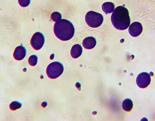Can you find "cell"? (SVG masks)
Listing matches in <instances>:
<instances>
[{
  "instance_id": "1",
  "label": "cell",
  "mask_w": 155,
  "mask_h": 121,
  "mask_svg": "<svg viewBox=\"0 0 155 121\" xmlns=\"http://www.w3.org/2000/svg\"><path fill=\"white\" fill-rule=\"evenodd\" d=\"M111 22L117 30H124L128 28L130 23L128 9L122 6L116 7L111 16Z\"/></svg>"
},
{
  "instance_id": "2",
  "label": "cell",
  "mask_w": 155,
  "mask_h": 121,
  "mask_svg": "<svg viewBox=\"0 0 155 121\" xmlns=\"http://www.w3.org/2000/svg\"><path fill=\"white\" fill-rule=\"evenodd\" d=\"M55 35L62 41H68L74 34V28L71 22L66 19H61L54 26Z\"/></svg>"
},
{
  "instance_id": "3",
  "label": "cell",
  "mask_w": 155,
  "mask_h": 121,
  "mask_svg": "<svg viewBox=\"0 0 155 121\" xmlns=\"http://www.w3.org/2000/svg\"><path fill=\"white\" fill-rule=\"evenodd\" d=\"M85 22L90 27L94 28H98L101 26L104 22V17L99 13L90 11L86 14Z\"/></svg>"
},
{
  "instance_id": "4",
  "label": "cell",
  "mask_w": 155,
  "mask_h": 121,
  "mask_svg": "<svg viewBox=\"0 0 155 121\" xmlns=\"http://www.w3.org/2000/svg\"><path fill=\"white\" fill-rule=\"evenodd\" d=\"M64 67L58 62H53L49 64L46 70L48 77L51 79L57 78L63 73Z\"/></svg>"
},
{
  "instance_id": "5",
  "label": "cell",
  "mask_w": 155,
  "mask_h": 121,
  "mask_svg": "<svg viewBox=\"0 0 155 121\" xmlns=\"http://www.w3.org/2000/svg\"><path fill=\"white\" fill-rule=\"evenodd\" d=\"M45 43V37L41 32H36L32 36L31 44L34 50H38L42 48Z\"/></svg>"
},
{
  "instance_id": "6",
  "label": "cell",
  "mask_w": 155,
  "mask_h": 121,
  "mask_svg": "<svg viewBox=\"0 0 155 121\" xmlns=\"http://www.w3.org/2000/svg\"><path fill=\"white\" fill-rule=\"evenodd\" d=\"M151 81L150 76L148 73L142 72L137 76L136 82L137 85L141 88H145L147 87Z\"/></svg>"
},
{
  "instance_id": "7",
  "label": "cell",
  "mask_w": 155,
  "mask_h": 121,
  "mask_svg": "<svg viewBox=\"0 0 155 121\" xmlns=\"http://www.w3.org/2000/svg\"><path fill=\"white\" fill-rule=\"evenodd\" d=\"M143 31V27L141 23L139 22H134L130 26L129 32L131 36L134 37L139 36Z\"/></svg>"
},
{
  "instance_id": "8",
  "label": "cell",
  "mask_w": 155,
  "mask_h": 121,
  "mask_svg": "<svg viewBox=\"0 0 155 121\" xmlns=\"http://www.w3.org/2000/svg\"><path fill=\"white\" fill-rule=\"evenodd\" d=\"M27 54V50L25 47L22 46L17 47L15 50L13 56L17 60H21L24 59Z\"/></svg>"
},
{
  "instance_id": "9",
  "label": "cell",
  "mask_w": 155,
  "mask_h": 121,
  "mask_svg": "<svg viewBox=\"0 0 155 121\" xmlns=\"http://www.w3.org/2000/svg\"><path fill=\"white\" fill-rule=\"evenodd\" d=\"M82 44L85 48L87 50H91L95 47L96 45V40L95 38L92 36L86 37L83 40Z\"/></svg>"
},
{
  "instance_id": "10",
  "label": "cell",
  "mask_w": 155,
  "mask_h": 121,
  "mask_svg": "<svg viewBox=\"0 0 155 121\" xmlns=\"http://www.w3.org/2000/svg\"><path fill=\"white\" fill-rule=\"evenodd\" d=\"M82 48L80 45H74L71 50V56L74 59L78 58L82 55Z\"/></svg>"
},
{
  "instance_id": "11",
  "label": "cell",
  "mask_w": 155,
  "mask_h": 121,
  "mask_svg": "<svg viewBox=\"0 0 155 121\" xmlns=\"http://www.w3.org/2000/svg\"><path fill=\"white\" fill-rule=\"evenodd\" d=\"M114 5L111 2H106L103 4L102 9L106 14H110L114 10Z\"/></svg>"
},
{
  "instance_id": "12",
  "label": "cell",
  "mask_w": 155,
  "mask_h": 121,
  "mask_svg": "<svg viewBox=\"0 0 155 121\" xmlns=\"http://www.w3.org/2000/svg\"><path fill=\"white\" fill-rule=\"evenodd\" d=\"M133 108V102L130 99H126L123 102V108L127 112H130Z\"/></svg>"
},
{
  "instance_id": "13",
  "label": "cell",
  "mask_w": 155,
  "mask_h": 121,
  "mask_svg": "<svg viewBox=\"0 0 155 121\" xmlns=\"http://www.w3.org/2000/svg\"><path fill=\"white\" fill-rule=\"evenodd\" d=\"M22 107V104L18 102H13L10 104L9 108L11 110L15 111L19 109Z\"/></svg>"
},
{
  "instance_id": "14",
  "label": "cell",
  "mask_w": 155,
  "mask_h": 121,
  "mask_svg": "<svg viewBox=\"0 0 155 121\" xmlns=\"http://www.w3.org/2000/svg\"><path fill=\"white\" fill-rule=\"evenodd\" d=\"M51 18L53 22H58L61 19L62 15L60 12H54L51 14Z\"/></svg>"
},
{
  "instance_id": "15",
  "label": "cell",
  "mask_w": 155,
  "mask_h": 121,
  "mask_svg": "<svg viewBox=\"0 0 155 121\" xmlns=\"http://www.w3.org/2000/svg\"><path fill=\"white\" fill-rule=\"evenodd\" d=\"M38 58L36 55H32L30 56L28 59V63L32 66H35L37 64Z\"/></svg>"
},
{
  "instance_id": "16",
  "label": "cell",
  "mask_w": 155,
  "mask_h": 121,
  "mask_svg": "<svg viewBox=\"0 0 155 121\" xmlns=\"http://www.w3.org/2000/svg\"><path fill=\"white\" fill-rule=\"evenodd\" d=\"M31 0H18V3L22 7H25L30 5Z\"/></svg>"
}]
</instances>
